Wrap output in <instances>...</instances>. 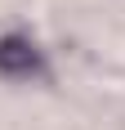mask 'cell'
I'll list each match as a JSON object with an SVG mask.
<instances>
[{"label": "cell", "mask_w": 125, "mask_h": 130, "mask_svg": "<svg viewBox=\"0 0 125 130\" xmlns=\"http://www.w3.org/2000/svg\"><path fill=\"white\" fill-rule=\"evenodd\" d=\"M40 50L27 36H5L0 40V72L5 76H40Z\"/></svg>", "instance_id": "cell-1"}]
</instances>
